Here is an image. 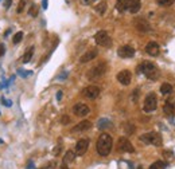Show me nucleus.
I'll return each instance as SVG.
<instances>
[{
  "instance_id": "1",
  "label": "nucleus",
  "mask_w": 175,
  "mask_h": 169,
  "mask_svg": "<svg viewBox=\"0 0 175 169\" xmlns=\"http://www.w3.org/2000/svg\"><path fill=\"white\" fill-rule=\"evenodd\" d=\"M112 146H113V140L109 136L108 133H102L101 136L98 137L97 144H96V149H97V153L102 157L108 156L112 150Z\"/></svg>"
},
{
  "instance_id": "2",
  "label": "nucleus",
  "mask_w": 175,
  "mask_h": 169,
  "mask_svg": "<svg viewBox=\"0 0 175 169\" xmlns=\"http://www.w3.org/2000/svg\"><path fill=\"white\" fill-rule=\"evenodd\" d=\"M137 70L142 71V73L151 81H156L159 78V68L156 67L152 62H143V63L137 67Z\"/></svg>"
},
{
  "instance_id": "3",
  "label": "nucleus",
  "mask_w": 175,
  "mask_h": 169,
  "mask_svg": "<svg viewBox=\"0 0 175 169\" xmlns=\"http://www.w3.org/2000/svg\"><path fill=\"white\" fill-rule=\"evenodd\" d=\"M105 71H107V63H105V62H100V63H97L94 67H92L88 71V78H89L90 81L97 79V78L102 77V75L105 74Z\"/></svg>"
},
{
  "instance_id": "4",
  "label": "nucleus",
  "mask_w": 175,
  "mask_h": 169,
  "mask_svg": "<svg viewBox=\"0 0 175 169\" xmlns=\"http://www.w3.org/2000/svg\"><path fill=\"white\" fill-rule=\"evenodd\" d=\"M140 141L144 144H151V145L159 146L162 145V137L160 134L155 133V131H149V133H144L140 136Z\"/></svg>"
},
{
  "instance_id": "5",
  "label": "nucleus",
  "mask_w": 175,
  "mask_h": 169,
  "mask_svg": "<svg viewBox=\"0 0 175 169\" xmlns=\"http://www.w3.org/2000/svg\"><path fill=\"white\" fill-rule=\"evenodd\" d=\"M156 106H158V98H156V94L155 93H149L148 95L146 97V99H144V106H143V109H144L146 113H151V111H154L156 109Z\"/></svg>"
},
{
  "instance_id": "6",
  "label": "nucleus",
  "mask_w": 175,
  "mask_h": 169,
  "mask_svg": "<svg viewBox=\"0 0 175 169\" xmlns=\"http://www.w3.org/2000/svg\"><path fill=\"white\" fill-rule=\"evenodd\" d=\"M94 40H96V43L101 47H111L112 46L111 36H109L108 32H105V31H98L94 35Z\"/></svg>"
},
{
  "instance_id": "7",
  "label": "nucleus",
  "mask_w": 175,
  "mask_h": 169,
  "mask_svg": "<svg viewBox=\"0 0 175 169\" xmlns=\"http://www.w3.org/2000/svg\"><path fill=\"white\" fill-rule=\"evenodd\" d=\"M117 148L121 152H127V153H133L135 152V148L131 144V141L127 138V137H120L117 141Z\"/></svg>"
},
{
  "instance_id": "8",
  "label": "nucleus",
  "mask_w": 175,
  "mask_h": 169,
  "mask_svg": "<svg viewBox=\"0 0 175 169\" xmlns=\"http://www.w3.org/2000/svg\"><path fill=\"white\" fill-rule=\"evenodd\" d=\"M84 97H86V98L89 99H94L97 98V97L100 95V87L98 86H94V85H90V86H88L84 89Z\"/></svg>"
},
{
  "instance_id": "9",
  "label": "nucleus",
  "mask_w": 175,
  "mask_h": 169,
  "mask_svg": "<svg viewBox=\"0 0 175 169\" xmlns=\"http://www.w3.org/2000/svg\"><path fill=\"white\" fill-rule=\"evenodd\" d=\"M88 148H89V140L86 138H82L76 144V148H74V153H76L77 156H84L86 153Z\"/></svg>"
},
{
  "instance_id": "10",
  "label": "nucleus",
  "mask_w": 175,
  "mask_h": 169,
  "mask_svg": "<svg viewBox=\"0 0 175 169\" xmlns=\"http://www.w3.org/2000/svg\"><path fill=\"white\" fill-rule=\"evenodd\" d=\"M117 54L120 58H124V59L132 58V56L135 55V48L131 46H121L120 48L117 50Z\"/></svg>"
},
{
  "instance_id": "11",
  "label": "nucleus",
  "mask_w": 175,
  "mask_h": 169,
  "mask_svg": "<svg viewBox=\"0 0 175 169\" xmlns=\"http://www.w3.org/2000/svg\"><path fill=\"white\" fill-rule=\"evenodd\" d=\"M131 79H132V74H131L129 70H121L117 74V81L124 86H128L131 83Z\"/></svg>"
},
{
  "instance_id": "12",
  "label": "nucleus",
  "mask_w": 175,
  "mask_h": 169,
  "mask_svg": "<svg viewBox=\"0 0 175 169\" xmlns=\"http://www.w3.org/2000/svg\"><path fill=\"white\" fill-rule=\"evenodd\" d=\"M73 113L78 117H84V115H88L89 114V108L85 103H76L73 108Z\"/></svg>"
},
{
  "instance_id": "13",
  "label": "nucleus",
  "mask_w": 175,
  "mask_h": 169,
  "mask_svg": "<svg viewBox=\"0 0 175 169\" xmlns=\"http://www.w3.org/2000/svg\"><path fill=\"white\" fill-rule=\"evenodd\" d=\"M133 26H135V28L137 31H140V32H148L149 30H151V27H149V24L147 23V20H144V19H136L135 22H133Z\"/></svg>"
},
{
  "instance_id": "14",
  "label": "nucleus",
  "mask_w": 175,
  "mask_h": 169,
  "mask_svg": "<svg viewBox=\"0 0 175 169\" xmlns=\"http://www.w3.org/2000/svg\"><path fill=\"white\" fill-rule=\"evenodd\" d=\"M146 52L151 56H158L159 52H160V46L156 42H149L148 45L146 46Z\"/></svg>"
},
{
  "instance_id": "15",
  "label": "nucleus",
  "mask_w": 175,
  "mask_h": 169,
  "mask_svg": "<svg viewBox=\"0 0 175 169\" xmlns=\"http://www.w3.org/2000/svg\"><path fill=\"white\" fill-rule=\"evenodd\" d=\"M97 50L96 48H92V50H89V51H86L85 54H84L80 58V62L81 63H86V62H90V61H93V59L97 56Z\"/></svg>"
},
{
  "instance_id": "16",
  "label": "nucleus",
  "mask_w": 175,
  "mask_h": 169,
  "mask_svg": "<svg viewBox=\"0 0 175 169\" xmlns=\"http://www.w3.org/2000/svg\"><path fill=\"white\" fill-rule=\"evenodd\" d=\"M90 128H92V122L88 121V120H85V121H81L80 124H77L71 130H73L74 133H77V131H85V130H89Z\"/></svg>"
},
{
  "instance_id": "17",
  "label": "nucleus",
  "mask_w": 175,
  "mask_h": 169,
  "mask_svg": "<svg viewBox=\"0 0 175 169\" xmlns=\"http://www.w3.org/2000/svg\"><path fill=\"white\" fill-rule=\"evenodd\" d=\"M129 3H131V0H117V3H116L117 11H118V12L127 11V9L129 8Z\"/></svg>"
},
{
  "instance_id": "18",
  "label": "nucleus",
  "mask_w": 175,
  "mask_h": 169,
  "mask_svg": "<svg viewBox=\"0 0 175 169\" xmlns=\"http://www.w3.org/2000/svg\"><path fill=\"white\" fill-rule=\"evenodd\" d=\"M140 7H142V3H140V0H131L129 3V12L131 14H137V12L140 11Z\"/></svg>"
},
{
  "instance_id": "19",
  "label": "nucleus",
  "mask_w": 175,
  "mask_h": 169,
  "mask_svg": "<svg viewBox=\"0 0 175 169\" xmlns=\"http://www.w3.org/2000/svg\"><path fill=\"white\" fill-rule=\"evenodd\" d=\"M76 156L77 154L73 152V150H69V152H66V154H65V157H63V164L67 165V164H70V162H73L74 158H76Z\"/></svg>"
},
{
  "instance_id": "20",
  "label": "nucleus",
  "mask_w": 175,
  "mask_h": 169,
  "mask_svg": "<svg viewBox=\"0 0 175 169\" xmlns=\"http://www.w3.org/2000/svg\"><path fill=\"white\" fill-rule=\"evenodd\" d=\"M112 126V122L108 120V118H101L98 122H97V128L98 129H107V128H111Z\"/></svg>"
},
{
  "instance_id": "21",
  "label": "nucleus",
  "mask_w": 175,
  "mask_h": 169,
  "mask_svg": "<svg viewBox=\"0 0 175 169\" xmlns=\"http://www.w3.org/2000/svg\"><path fill=\"white\" fill-rule=\"evenodd\" d=\"M160 93L164 94V95H168V94L173 93V86H171L170 83H167V82L162 83V86H160Z\"/></svg>"
},
{
  "instance_id": "22",
  "label": "nucleus",
  "mask_w": 175,
  "mask_h": 169,
  "mask_svg": "<svg viewBox=\"0 0 175 169\" xmlns=\"http://www.w3.org/2000/svg\"><path fill=\"white\" fill-rule=\"evenodd\" d=\"M34 50H35V47L31 46L30 48L26 51V54H24V56H23V63H29V62L31 61V58H33V55H34Z\"/></svg>"
},
{
  "instance_id": "23",
  "label": "nucleus",
  "mask_w": 175,
  "mask_h": 169,
  "mask_svg": "<svg viewBox=\"0 0 175 169\" xmlns=\"http://www.w3.org/2000/svg\"><path fill=\"white\" fill-rule=\"evenodd\" d=\"M163 110H164V113H166L167 115H174V113H175V108H174V105H173L171 102H166V105H164Z\"/></svg>"
},
{
  "instance_id": "24",
  "label": "nucleus",
  "mask_w": 175,
  "mask_h": 169,
  "mask_svg": "<svg viewBox=\"0 0 175 169\" xmlns=\"http://www.w3.org/2000/svg\"><path fill=\"white\" fill-rule=\"evenodd\" d=\"M107 7H108L107 3H105V2H101V3H98V4L96 5V11H97L100 15H104L105 11H107Z\"/></svg>"
},
{
  "instance_id": "25",
  "label": "nucleus",
  "mask_w": 175,
  "mask_h": 169,
  "mask_svg": "<svg viewBox=\"0 0 175 169\" xmlns=\"http://www.w3.org/2000/svg\"><path fill=\"white\" fill-rule=\"evenodd\" d=\"M166 167H167V164L164 161H155L148 169H166Z\"/></svg>"
},
{
  "instance_id": "26",
  "label": "nucleus",
  "mask_w": 175,
  "mask_h": 169,
  "mask_svg": "<svg viewBox=\"0 0 175 169\" xmlns=\"http://www.w3.org/2000/svg\"><path fill=\"white\" fill-rule=\"evenodd\" d=\"M38 12H39V8H38V5H36V4H33L30 7V9H29V15H30V16H33V18L38 16Z\"/></svg>"
},
{
  "instance_id": "27",
  "label": "nucleus",
  "mask_w": 175,
  "mask_h": 169,
  "mask_svg": "<svg viewBox=\"0 0 175 169\" xmlns=\"http://www.w3.org/2000/svg\"><path fill=\"white\" fill-rule=\"evenodd\" d=\"M22 39H23V32H22V31H19V32H16V34L14 35V39H12V42H14V45H18V43H19Z\"/></svg>"
},
{
  "instance_id": "28",
  "label": "nucleus",
  "mask_w": 175,
  "mask_h": 169,
  "mask_svg": "<svg viewBox=\"0 0 175 169\" xmlns=\"http://www.w3.org/2000/svg\"><path fill=\"white\" fill-rule=\"evenodd\" d=\"M26 4H27V0H20L19 4H18V9H16V11L19 12V14H22V12L24 11V8H26Z\"/></svg>"
},
{
  "instance_id": "29",
  "label": "nucleus",
  "mask_w": 175,
  "mask_h": 169,
  "mask_svg": "<svg viewBox=\"0 0 175 169\" xmlns=\"http://www.w3.org/2000/svg\"><path fill=\"white\" fill-rule=\"evenodd\" d=\"M158 2V4L160 5H164V7H168V5H171L173 3L175 2V0H156Z\"/></svg>"
},
{
  "instance_id": "30",
  "label": "nucleus",
  "mask_w": 175,
  "mask_h": 169,
  "mask_svg": "<svg viewBox=\"0 0 175 169\" xmlns=\"http://www.w3.org/2000/svg\"><path fill=\"white\" fill-rule=\"evenodd\" d=\"M18 74H19L20 77L26 78V77H29V75L33 74V71H23V70H18Z\"/></svg>"
},
{
  "instance_id": "31",
  "label": "nucleus",
  "mask_w": 175,
  "mask_h": 169,
  "mask_svg": "<svg viewBox=\"0 0 175 169\" xmlns=\"http://www.w3.org/2000/svg\"><path fill=\"white\" fill-rule=\"evenodd\" d=\"M61 122H62V125H67L69 122H70V118H69V115H62V118H61Z\"/></svg>"
},
{
  "instance_id": "32",
  "label": "nucleus",
  "mask_w": 175,
  "mask_h": 169,
  "mask_svg": "<svg viewBox=\"0 0 175 169\" xmlns=\"http://www.w3.org/2000/svg\"><path fill=\"white\" fill-rule=\"evenodd\" d=\"M2 103H4V105L7 106V108H10V106L12 105V102L10 101V99H5L4 97H2Z\"/></svg>"
},
{
  "instance_id": "33",
  "label": "nucleus",
  "mask_w": 175,
  "mask_h": 169,
  "mask_svg": "<svg viewBox=\"0 0 175 169\" xmlns=\"http://www.w3.org/2000/svg\"><path fill=\"white\" fill-rule=\"evenodd\" d=\"M11 4H12V0H5V2H4V8L8 9L11 7Z\"/></svg>"
},
{
  "instance_id": "34",
  "label": "nucleus",
  "mask_w": 175,
  "mask_h": 169,
  "mask_svg": "<svg viewBox=\"0 0 175 169\" xmlns=\"http://www.w3.org/2000/svg\"><path fill=\"white\" fill-rule=\"evenodd\" d=\"M59 152H61V145H57L53 153H54V156H58V154H59Z\"/></svg>"
},
{
  "instance_id": "35",
  "label": "nucleus",
  "mask_w": 175,
  "mask_h": 169,
  "mask_svg": "<svg viewBox=\"0 0 175 169\" xmlns=\"http://www.w3.org/2000/svg\"><path fill=\"white\" fill-rule=\"evenodd\" d=\"M4 52H5V47H4V45H0V58H2V56L4 55Z\"/></svg>"
},
{
  "instance_id": "36",
  "label": "nucleus",
  "mask_w": 175,
  "mask_h": 169,
  "mask_svg": "<svg viewBox=\"0 0 175 169\" xmlns=\"http://www.w3.org/2000/svg\"><path fill=\"white\" fill-rule=\"evenodd\" d=\"M47 5H49V0H42V8L47 9Z\"/></svg>"
},
{
  "instance_id": "37",
  "label": "nucleus",
  "mask_w": 175,
  "mask_h": 169,
  "mask_svg": "<svg viewBox=\"0 0 175 169\" xmlns=\"http://www.w3.org/2000/svg\"><path fill=\"white\" fill-rule=\"evenodd\" d=\"M82 2V4H90V3H93V2H96V0H81Z\"/></svg>"
},
{
  "instance_id": "38",
  "label": "nucleus",
  "mask_w": 175,
  "mask_h": 169,
  "mask_svg": "<svg viewBox=\"0 0 175 169\" xmlns=\"http://www.w3.org/2000/svg\"><path fill=\"white\" fill-rule=\"evenodd\" d=\"M62 94H63V93H62L61 90L57 93V99H58V101H61V99H62Z\"/></svg>"
},
{
  "instance_id": "39",
  "label": "nucleus",
  "mask_w": 175,
  "mask_h": 169,
  "mask_svg": "<svg viewBox=\"0 0 175 169\" xmlns=\"http://www.w3.org/2000/svg\"><path fill=\"white\" fill-rule=\"evenodd\" d=\"M27 169H34V164H33V162H29V167H27Z\"/></svg>"
},
{
  "instance_id": "40",
  "label": "nucleus",
  "mask_w": 175,
  "mask_h": 169,
  "mask_svg": "<svg viewBox=\"0 0 175 169\" xmlns=\"http://www.w3.org/2000/svg\"><path fill=\"white\" fill-rule=\"evenodd\" d=\"M59 169H69V167H67V165H61V168H59Z\"/></svg>"
}]
</instances>
